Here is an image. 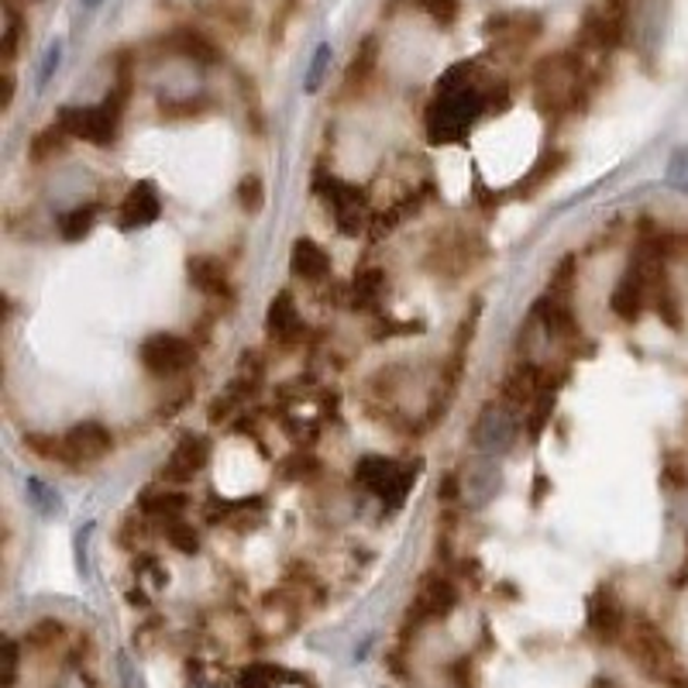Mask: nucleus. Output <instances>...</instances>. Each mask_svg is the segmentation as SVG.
Wrapping results in <instances>:
<instances>
[{
  "instance_id": "10",
  "label": "nucleus",
  "mask_w": 688,
  "mask_h": 688,
  "mask_svg": "<svg viewBox=\"0 0 688 688\" xmlns=\"http://www.w3.org/2000/svg\"><path fill=\"white\" fill-rule=\"evenodd\" d=\"M623 627H627V619H623V606L616 602V595L610 589H599L589 602V630L602 643H613L623 637Z\"/></svg>"
},
{
  "instance_id": "12",
  "label": "nucleus",
  "mask_w": 688,
  "mask_h": 688,
  "mask_svg": "<svg viewBox=\"0 0 688 688\" xmlns=\"http://www.w3.org/2000/svg\"><path fill=\"white\" fill-rule=\"evenodd\" d=\"M290 269H293V275L307 279V283H320V279H328V272H331V258L317 242L299 238L290 255Z\"/></svg>"
},
{
  "instance_id": "22",
  "label": "nucleus",
  "mask_w": 688,
  "mask_h": 688,
  "mask_svg": "<svg viewBox=\"0 0 688 688\" xmlns=\"http://www.w3.org/2000/svg\"><path fill=\"white\" fill-rule=\"evenodd\" d=\"M21 28H25V17H21V11L14 4H8V11H4V41H0V59H4V66H11L14 56H17Z\"/></svg>"
},
{
  "instance_id": "3",
  "label": "nucleus",
  "mask_w": 688,
  "mask_h": 688,
  "mask_svg": "<svg viewBox=\"0 0 688 688\" xmlns=\"http://www.w3.org/2000/svg\"><path fill=\"white\" fill-rule=\"evenodd\" d=\"M533 86L541 107H572L578 100V86H582V62L572 59L568 52L551 56L537 66Z\"/></svg>"
},
{
  "instance_id": "11",
  "label": "nucleus",
  "mask_w": 688,
  "mask_h": 688,
  "mask_svg": "<svg viewBox=\"0 0 688 688\" xmlns=\"http://www.w3.org/2000/svg\"><path fill=\"white\" fill-rule=\"evenodd\" d=\"M489 32L500 38V46L527 49L530 41L541 35V21H537L533 14H506V17H492Z\"/></svg>"
},
{
  "instance_id": "26",
  "label": "nucleus",
  "mask_w": 688,
  "mask_h": 688,
  "mask_svg": "<svg viewBox=\"0 0 688 688\" xmlns=\"http://www.w3.org/2000/svg\"><path fill=\"white\" fill-rule=\"evenodd\" d=\"M90 224H94V207H86V210L79 207V210H73V213H70L66 221H62V234H66L70 242H76L79 234L90 231Z\"/></svg>"
},
{
  "instance_id": "17",
  "label": "nucleus",
  "mask_w": 688,
  "mask_h": 688,
  "mask_svg": "<svg viewBox=\"0 0 688 688\" xmlns=\"http://www.w3.org/2000/svg\"><path fill=\"white\" fill-rule=\"evenodd\" d=\"M376 62H379V41L369 35V38H365L361 46L355 49V59H352V66H348V76H344V83H348V90H361V86L372 79Z\"/></svg>"
},
{
  "instance_id": "30",
  "label": "nucleus",
  "mask_w": 688,
  "mask_h": 688,
  "mask_svg": "<svg viewBox=\"0 0 688 688\" xmlns=\"http://www.w3.org/2000/svg\"><path fill=\"white\" fill-rule=\"evenodd\" d=\"M14 675H17V648H14V640L4 643V688L14 685Z\"/></svg>"
},
{
  "instance_id": "24",
  "label": "nucleus",
  "mask_w": 688,
  "mask_h": 688,
  "mask_svg": "<svg viewBox=\"0 0 688 688\" xmlns=\"http://www.w3.org/2000/svg\"><path fill=\"white\" fill-rule=\"evenodd\" d=\"M575 275H578V262H575V255L562 258V262H557V269L551 272V290H548V296L568 299V296H572V283H575Z\"/></svg>"
},
{
  "instance_id": "33",
  "label": "nucleus",
  "mask_w": 688,
  "mask_h": 688,
  "mask_svg": "<svg viewBox=\"0 0 688 688\" xmlns=\"http://www.w3.org/2000/svg\"><path fill=\"white\" fill-rule=\"evenodd\" d=\"M59 56H62V46H59V41H56V46H52V49L46 52V66H41V76H38V79H41V86H46V83H49L52 70L59 66Z\"/></svg>"
},
{
  "instance_id": "21",
  "label": "nucleus",
  "mask_w": 688,
  "mask_h": 688,
  "mask_svg": "<svg viewBox=\"0 0 688 688\" xmlns=\"http://www.w3.org/2000/svg\"><path fill=\"white\" fill-rule=\"evenodd\" d=\"M25 447L32 451V455L46 458V462L73 465V462H70V451H66V441H62V438H52V434H28V438H25Z\"/></svg>"
},
{
  "instance_id": "35",
  "label": "nucleus",
  "mask_w": 688,
  "mask_h": 688,
  "mask_svg": "<svg viewBox=\"0 0 688 688\" xmlns=\"http://www.w3.org/2000/svg\"><path fill=\"white\" fill-rule=\"evenodd\" d=\"M11 100H14V76H11V73H4V100H0V107H4V111H8Z\"/></svg>"
},
{
  "instance_id": "23",
  "label": "nucleus",
  "mask_w": 688,
  "mask_h": 688,
  "mask_svg": "<svg viewBox=\"0 0 688 688\" xmlns=\"http://www.w3.org/2000/svg\"><path fill=\"white\" fill-rule=\"evenodd\" d=\"M562 165H565V156H562V152L544 156L541 162L533 165V172H530V176L520 183V193H537V189H541L548 180H554V176H557V169H562Z\"/></svg>"
},
{
  "instance_id": "8",
  "label": "nucleus",
  "mask_w": 688,
  "mask_h": 688,
  "mask_svg": "<svg viewBox=\"0 0 688 688\" xmlns=\"http://www.w3.org/2000/svg\"><path fill=\"white\" fill-rule=\"evenodd\" d=\"M648 296H651V279H648V269H643L640 262H634L627 272H623L619 286L613 290V310L619 320H640L643 307H648Z\"/></svg>"
},
{
  "instance_id": "7",
  "label": "nucleus",
  "mask_w": 688,
  "mask_h": 688,
  "mask_svg": "<svg viewBox=\"0 0 688 688\" xmlns=\"http://www.w3.org/2000/svg\"><path fill=\"white\" fill-rule=\"evenodd\" d=\"M62 441H66V451H70V462L73 465L100 462L107 451L114 447V434L100 420H83V423H76Z\"/></svg>"
},
{
  "instance_id": "5",
  "label": "nucleus",
  "mask_w": 688,
  "mask_h": 688,
  "mask_svg": "<svg viewBox=\"0 0 688 688\" xmlns=\"http://www.w3.org/2000/svg\"><path fill=\"white\" fill-rule=\"evenodd\" d=\"M138 358L148 376L169 379V376L186 372L189 365L197 361V348L180 334H152V337H145V344L138 348Z\"/></svg>"
},
{
  "instance_id": "16",
  "label": "nucleus",
  "mask_w": 688,
  "mask_h": 688,
  "mask_svg": "<svg viewBox=\"0 0 688 688\" xmlns=\"http://www.w3.org/2000/svg\"><path fill=\"white\" fill-rule=\"evenodd\" d=\"M189 283L204 290V293H224L228 296V269L210 255H197L189 258Z\"/></svg>"
},
{
  "instance_id": "9",
  "label": "nucleus",
  "mask_w": 688,
  "mask_h": 688,
  "mask_svg": "<svg viewBox=\"0 0 688 688\" xmlns=\"http://www.w3.org/2000/svg\"><path fill=\"white\" fill-rule=\"evenodd\" d=\"M207 458H210L207 441H204V438H197V434H189V438H183L176 447H172L169 462L162 465V479H169V482L193 479V476H197V471L207 465Z\"/></svg>"
},
{
  "instance_id": "25",
  "label": "nucleus",
  "mask_w": 688,
  "mask_h": 688,
  "mask_svg": "<svg viewBox=\"0 0 688 688\" xmlns=\"http://www.w3.org/2000/svg\"><path fill=\"white\" fill-rule=\"evenodd\" d=\"M238 200H242V207H245L248 213H258V210H262L266 186H262V180L255 176V172L242 180V186H238Z\"/></svg>"
},
{
  "instance_id": "14",
  "label": "nucleus",
  "mask_w": 688,
  "mask_h": 688,
  "mask_svg": "<svg viewBox=\"0 0 688 688\" xmlns=\"http://www.w3.org/2000/svg\"><path fill=\"white\" fill-rule=\"evenodd\" d=\"M159 218V197L156 189L148 183H138L132 186V193L124 197V207H121V224L124 228H142L148 221Z\"/></svg>"
},
{
  "instance_id": "19",
  "label": "nucleus",
  "mask_w": 688,
  "mask_h": 688,
  "mask_svg": "<svg viewBox=\"0 0 688 688\" xmlns=\"http://www.w3.org/2000/svg\"><path fill=\"white\" fill-rule=\"evenodd\" d=\"M503 393L509 403H530L533 393H541V372H537L533 365H520V369L503 382Z\"/></svg>"
},
{
  "instance_id": "37",
  "label": "nucleus",
  "mask_w": 688,
  "mask_h": 688,
  "mask_svg": "<svg viewBox=\"0 0 688 688\" xmlns=\"http://www.w3.org/2000/svg\"><path fill=\"white\" fill-rule=\"evenodd\" d=\"M685 551H688V541H685Z\"/></svg>"
},
{
  "instance_id": "20",
  "label": "nucleus",
  "mask_w": 688,
  "mask_h": 688,
  "mask_svg": "<svg viewBox=\"0 0 688 688\" xmlns=\"http://www.w3.org/2000/svg\"><path fill=\"white\" fill-rule=\"evenodd\" d=\"M66 138H70V135L62 132L59 124L46 127V132H38V135L32 138V145H28V159H32V162H46V159L59 156V152H62V142H66Z\"/></svg>"
},
{
  "instance_id": "18",
  "label": "nucleus",
  "mask_w": 688,
  "mask_h": 688,
  "mask_svg": "<svg viewBox=\"0 0 688 688\" xmlns=\"http://www.w3.org/2000/svg\"><path fill=\"white\" fill-rule=\"evenodd\" d=\"M269 331L283 341H290L299 331V314H296V304L290 293H279L269 304Z\"/></svg>"
},
{
  "instance_id": "15",
  "label": "nucleus",
  "mask_w": 688,
  "mask_h": 688,
  "mask_svg": "<svg viewBox=\"0 0 688 688\" xmlns=\"http://www.w3.org/2000/svg\"><path fill=\"white\" fill-rule=\"evenodd\" d=\"M169 49L183 56V59H193V62H204V66H210V62L221 59V49L213 46V41L204 35V32H193V28H183L169 38Z\"/></svg>"
},
{
  "instance_id": "28",
  "label": "nucleus",
  "mask_w": 688,
  "mask_h": 688,
  "mask_svg": "<svg viewBox=\"0 0 688 688\" xmlns=\"http://www.w3.org/2000/svg\"><path fill=\"white\" fill-rule=\"evenodd\" d=\"M420 8L438 21V25H451L458 17V0H420Z\"/></svg>"
},
{
  "instance_id": "27",
  "label": "nucleus",
  "mask_w": 688,
  "mask_h": 688,
  "mask_svg": "<svg viewBox=\"0 0 688 688\" xmlns=\"http://www.w3.org/2000/svg\"><path fill=\"white\" fill-rule=\"evenodd\" d=\"M328 62H331V46H320L314 52V62H310V70H307V94H317L320 90V79H324V70H328Z\"/></svg>"
},
{
  "instance_id": "13",
  "label": "nucleus",
  "mask_w": 688,
  "mask_h": 688,
  "mask_svg": "<svg viewBox=\"0 0 688 688\" xmlns=\"http://www.w3.org/2000/svg\"><path fill=\"white\" fill-rule=\"evenodd\" d=\"M537 314H541L548 334L562 337V341L582 337V328H578V317H575V310H572L568 299L548 296V299H541V304H537Z\"/></svg>"
},
{
  "instance_id": "31",
  "label": "nucleus",
  "mask_w": 688,
  "mask_h": 688,
  "mask_svg": "<svg viewBox=\"0 0 688 688\" xmlns=\"http://www.w3.org/2000/svg\"><path fill=\"white\" fill-rule=\"evenodd\" d=\"M296 4H299V0H283V11H279V17L272 21V35H275V38L283 35L286 21H290V17H293V11H296Z\"/></svg>"
},
{
  "instance_id": "2",
  "label": "nucleus",
  "mask_w": 688,
  "mask_h": 688,
  "mask_svg": "<svg viewBox=\"0 0 688 688\" xmlns=\"http://www.w3.org/2000/svg\"><path fill=\"white\" fill-rule=\"evenodd\" d=\"M121 111H124V107L118 100H111V97H107L100 107H62V111H59V127L70 138H83V142H94V145L103 148V145H111L118 138Z\"/></svg>"
},
{
  "instance_id": "6",
  "label": "nucleus",
  "mask_w": 688,
  "mask_h": 688,
  "mask_svg": "<svg viewBox=\"0 0 688 688\" xmlns=\"http://www.w3.org/2000/svg\"><path fill=\"white\" fill-rule=\"evenodd\" d=\"M455 602H458V592H455V586H451V578L427 575L423 586L417 589V595L410 602V619L414 623L441 619V616H447L451 610H455Z\"/></svg>"
},
{
  "instance_id": "4",
  "label": "nucleus",
  "mask_w": 688,
  "mask_h": 688,
  "mask_svg": "<svg viewBox=\"0 0 688 688\" xmlns=\"http://www.w3.org/2000/svg\"><path fill=\"white\" fill-rule=\"evenodd\" d=\"M634 0H595L582 17V41L599 52L616 49L630 28Z\"/></svg>"
},
{
  "instance_id": "1",
  "label": "nucleus",
  "mask_w": 688,
  "mask_h": 688,
  "mask_svg": "<svg viewBox=\"0 0 688 688\" xmlns=\"http://www.w3.org/2000/svg\"><path fill=\"white\" fill-rule=\"evenodd\" d=\"M627 654L634 658V664L651 681L672 685V688H685V672H681V664H678V654H675V648L668 643V637H664L654 627V623H648V619H637L634 623V630L627 637Z\"/></svg>"
},
{
  "instance_id": "32",
  "label": "nucleus",
  "mask_w": 688,
  "mask_h": 688,
  "mask_svg": "<svg viewBox=\"0 0 688 688\" xmlns=\"http://www.w3.org/2000/svg\"><path fill=\"white\" fill-rule=\"evenodd\" d=\"M269 668H251V672H245V678H242V685L245 688H269Z\"/></svg>"
},
{
  "instance_id": "29",
  "label": "nucleus",
  "mask_w": 688,
  "mask_h": 688,
  "mask_svg": "<svg viewBox=\"0 0 688 688\" xmlns=\"http://www.w3.org/2000/svg\"><path fill=\"white\" fill-rule=\"evenodd\" d=\"M169 544H172V548H180V551H186V554H193V551L200 548L197 533H193L189 527H172V530H169Z\"/></svg>"
},
{
  "instance_id": "34",
  "label": "nucleus",
  "mask_w": 688,
  "mask_h": 688,
  "mask_svg": "<svg viewBox=\"0 0 688 688\" xmlns=\"http://www.w3.org/2000/svg\"><path fill=\"white\" fill-rule=\"evenodd\" d=\"M664 471H668V476H672V486H681V482H685V468L678 465V458H675V455L668 458V468H664Z\"/></svg>"
},
{
  "instance_id": "36",
  "label": "nucleus",
  "mask_w": 688,
  "mask_h": 688,
  "mask_svg": "<svg viewBox=\"0 0 688 688\" xmlns=\"http://www.w3.org/2000/svg\"><path fill=\"white\" fill-rule=\"evenodd\" d=\"M83 4H86V8H97V4H100V0H83Z\"/></svg>"
}]
</instances>
